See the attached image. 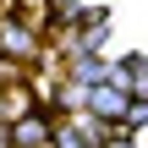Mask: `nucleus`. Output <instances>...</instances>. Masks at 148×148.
I'll use <instances>...</instances> for the list:
<instances>
[{
  "label": "nucleus",
  "mask_w": 148,
  "mask_h": 148,
  "mask_svg": "<svg viewBox=\"0 0 148 148\" xmlns=\"http://www.w3.org/2000/svg\"><path fill=\"white\" fill-rule=\"evenodd\" d=\"M0 88H5V55H0Z\"/></svg>",
  "instance_id": "2"
},
{
  "label": "nucleus",
  "mask_w": 148,
  "mask_h": 148,
  "mask_svg": "<svg viewBox=\"0 0 148 148\" xmlns=\"http://www.w3.org/2000/svg\"><path fill=\"white\" fill-rule=\"evenodd\" d=\"M33 49H38L33 27H22V22H0V55H5V60H33Z\"/></svg>",
  "instance_id": "1"
}]
</instances>
